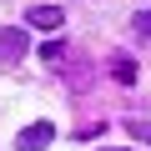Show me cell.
I'll return each mask as SVG.
<instances>
[{"label":"cell","instance_id":"obj_1","mask_svg":"<svg viewBox=\"0 0 151 151\" xmlns=\"http://www.w3.org/2000/svg\"><path fill=\"white\" fill-rule=\"evenodd\" d=\"M50 136H55V126H50V121H30V126L15 136V146H20V151H45V146H50Z\"/></svg>","mask_w":151,"mask_h":151},{"label":"cell","instance_id":"obj_2","mask_svg":"<svg viewBox=\"0 0 151 151\" xmlns=\"http://www.w3.org/2000/svg\"><path fill=\"white\" fill-rule=\"evenodd\" d=\"M25 30H15V25H5V30H0V60H20L25 55Z\"/></svg>","mask_w":151,"mask_h":151},{"label":"cell","instance_id":"obj_3","mask_svg":"<svg viewBox=\"0 0 151 151\" xmlns=\"http://www.w3.org/2000/svg\"><path fill=\"white\" fill-rule=\"evenodd\" d=\"M65 15H60V5H35L30 10V25H40V30H55Z\"/></svg>","mask_w":151,"mask_h":151},{"label":"cell","instance_id":"obj_4","mask_svg":"<svg viewBox=\"0 0 151 151\" xmlns=\"http://www.w3.org/2000/svg\"><path fill=\"white\" fill-rule=\"evenodd\" d=\"M40 55H45L50 65H60V60H65V40H45V45H40Z\"/></svg>","mask_w":151,"mask_h":151},{"label":"cell","instance_id":"obj_5","mask_svg":"<svg viewBox=\"0 0 151 151\" xmlns=\"http://www.w3.org/2000/svg\"><path fill=\"white\" fill-rule=\"evenodd\" d=\"M111 76H116V81H136V65H131V60H116Z\"/></svg>","mask_w":151,"mask_h":151},{"label":"cell","instance_id":"obj_6","mask_svg":"<svg viewBox=\"0 0 151 151\" xmlns=\"http://www.w3.org/2000/svg\"><path fill=\"white\" fill-rule=\"evenodd\" d=\"M126 131H131V136H141V141L151 146V121H126Z\"/></svg>","mask_w":151,"mask_h":151},{"label":"cell","instance_id":"obj_7","mask_svg":"<svg viewBox=\"0 0 151 151\" xmlns=\"http://www.w3.org/2000/svg\"><path fill=\"white\" fill-rule=\"evenodd\" d=\"M136 30H141V35L151 40V10H141V15H136Z\"/></svg>","mask_w":151,"mask_h":151},{"label":"cell","instance_id":"obj_8","mask_svg":"<svg viewBox=\"0 0 151 151\" xmlns=\"http://www.w3.org/2000/svg\"><path fill=\"white\" fill-rule=\"evenodd\" d=\"M111 151H121V146H111Z\"/></svg>","mask_w":151,"mask_h":151}]
</instances>
